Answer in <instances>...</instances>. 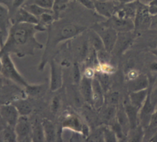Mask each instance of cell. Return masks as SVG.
Returning <instances> with one entry per match:
<instances>
[{"instance_id":"cell-1","label":"cell","mask_w":157,"mask_h":142,"mask_svg":"<svg viewBox=\"0 0 157 142\" xmlns=\"http://www.w3.org/2000/svg\"><path fill=\"white\" fill-rule=\"evenodd\" d=\"M38 33L40 32L34 24H12L5 41L0 40V51L14 54L19 58L33 56L36 50L44 47L36 38Z\"/></svg>"},{"instance_id":"cell-2","label":"cell","mask_w":157,"mask_h":142,"mask_svg":"<svg viewBox=\"0 0 157 142\" xmlns=\"http://www.w3.org/2000/svg\"><path fill=\"white\" fill-rule=\"evenodd\" d=\"M86 30L87 27L85 25L74 19L59 18L55 21L47 30V40L38 67V71L42 72L44 70L50 58L53 57L55 50L60 43L71 41Z\"/></svg>"},{"instance_id":"cell-3","label":"cell","mask_w":157,"mask_h":142,"mask_svg":"<svg viewBox=\"0 0 157 142\" xmlns=\"http://www.w3.org/2000/svg\"><path fill=\"white\" fill-rule=\"evenodd\" d=\"M1 74L7 79L20 87H25L28 82L17 69L13 61L8 53H2V69Z\"/></svg>"},{"instance_id":"cell-4","label":"cell","mask_w":157,"mask_h":142,"mask_svg":"<svg viewBox=\"0 0 157 142\" xmlns=\"http://www.w3.org/2000/svg\"><path fill=\"white\" fill-rule=\"evenodd\" d=\"M71 41L73 54L76 59V61L78 63L85 61L92 49L89 41L87 31L73 38Z\"/></svg>"},{"instance_id":"cell-5","label":"cell","mask_w":157,"mask_h":142,"mask_svg":"<svg viewBox=\"0 0 157 142\" xmlns=\"http://www.w3.org/2000/svg\"><path fill=\"white\" fill-rule=\"evenodd\" d=\"M91 29L96 32L101 38L104 49L111 53L114 49L118 38V32L113 28L104 25L102 22L94 24Z\"/></svg>"},{"instance_id":"cell-6","label":"cell","mask_w":157,"mask_h":142,"mask_svg":"<svg viewBox=\"0 0 157 142\" xmlns=\"http://www.w3.org/2000/svg\"><path fill=\"white\" fill-rule=\"evenodd\" d=\"M50 68L49 90L54 93L62 88L64 84L63 66L52 57L48 61Z\"/></svg>"},{"instance_id":"cell-7","label":"cell","mask_w":157,"mask_h":142,"mask_svg":"<svg viewBox=\"0 0 157 142\" xmlns=\"http://www.w3.org/2000/svg\"><path fill=\"white\" fill-rule=\"evenodd\" d=\"M32 125L28 116L20 115L14 127L17 141H32Z\"/></svg>"},{"instance_id":"cell-8","label":"cell","mask_w":157,"mask_h":142,"mask_svg":"<svg viewBox=\"0 0 157 142\" xmlns=\"http://www.w3.org/2000/svg\"><path fill=\"white\" fill-rule=\"evenodd\" d=\"M152 22V17L148 12V6L144 5L139 2L137 13L134 20V31H142L150 28Z\"/></svg>"},{"instance_id":"cell-9","label":"cell","mask_w":157,"mask_h":142,"mask_svg":"<svg viewBox=\"0 0 157 142\" xmlns=\"http://www.w3.org/2000/svg\"><path fill=\"white\" fill-rule=\"evenodd\" d=\"M121 5L117 0H94V10L107 19L114 15Z\"/></svg>"},{"instance_id":"cell-10","label":"cell","mask_w":157,"mask_h":142,"mask_svg":"<svg viewBox=\"0 0 157 142\" xmlns=\"http://www.w3.org/2000/svg\"><path fill=\"white\" fill-rule=\"evenodd\" d=\"M85 123L76 113L67 112L64 115L60 126L63 130L68 129L72 132H80L82 134L83 128Z\"/></svg>"},{"instance_id":"cell-11","label":"cell","mask_w":157,"mask_h":142,"mask_svg":"<svg viewBox=\"0 0 157 142\" xmlns=\"http://www.w3.org/2000/svg\"><path fill=\"white\" fill-rule=\"evenodd\" d=\"M104 25L110 27L118 33L128 32L134 30V22L132 19H120L113 15L106 21L102 22Z\"/></svg>"},{"instance_id":"cell-12","label":"cell","mask_w":157,"mask_h":142,"mask_svg":"<svg viewBox=\"0 0 157 142\" xmlns=\"http://www.w3.org/2000/svg\"><path fill=\"white\" fill-rule=\"evenodd\" d=\"M0 115L7 126L15 127L20 115L12 103L0 104Z\"/></svg>"},{"instance_id":"cell-13","label":"cell","mask_w":157,"mask_h":142,"mask_svg":"<svg viewBox=\"0 0 157 142\" xmlns=\"http://www.w3.org/2000/svg\"><path fill=\"white\" fill-rule=\"evenodd\" d=\"M136 34L137 33L134 30L128 32L118 33V38L113 52L117 54H122L132 43L136 38Z\"/></svg>"},{"instance_id":"cell-14","label":"cell","mask_w":157,"mask_h":142,"mask_svg":"<svg viewBox=\"0 0 157 142\" xmlns=\"http://www.w3.org/2000/svg\"><path fill=\"white\" fill-rule=\"evenodd\" d=\"M155 109L156 108L152 104L149 93H148L147 98L144 101V104L143 105L142 107L139 110V124L144 128V130L147 128L148 125H149L151 115Z\"/></svg>"},{"instance_id":"cell-15","label":"cell","mask_w":157,"mask_h":142,"mask_svg":"<svg viewBox=\"0 0 157 142\" xmlns=\"http://www.w3.org/2000/svg\"><path fill=\"white\" fill-rule=\"evenodd\" d=\"M105 92L98 80L94 77L92 80V106L99 111L104 104Z\"/></svg>"},{"instance_id":"cell-16","label":"cell","mask_w":157,"mask_h":142,"mask_svg":"<svg viewBox=\"0 0 157 142\" xmlns=\"http://www.w3.org/2000/svg\"><path fill=\"white\" fill-rule=\"evenodd\" d=\"M118 106L104 104L102 107L98 111L101 124L109 126L117 119Z\"/></svg>"},{"instance_id":"cell-17","label":"cell","mask_w":157,"mask_h":142,"mask_svg":"<svg viewBox=\"0 0 157 142\" xmlns=\"http://www.w3.org/2000/svg\"><path fill=\"white\" fill-rule=\"evenodd\" d=\"M11 26L9 11L5 5L0 3V40L5 41Z\"/></svg>"},{"instance_id":"cell-18","label":"cell","mask_w":157,"mask_h":142,"mask_svg":"<svg viewBox=\"0 0 157 142\" xmlns=\"http://www.w3.org/2000/svg\"><path fill=\"white\" fill-rule=\"evenodd\" d=\"M124 108L127 115V117L129 122L130 131L134 129L139 125V109L136 108V106L132 105L130 102L128 98L125 99L123 103Z\"/></svg>"},{"instance_id":"cell-19","label":"cell","mask_w":157,"mask_h":142,"mask_svg":"<svg viewBox=\"0 0 157 142\" xmlns=\"http://www.w3.org/2000/svg\"><path fill=\"white\" fill-rule=\"evenodd\" d=\"M11 22L12 24L28 23L36 25L38 22V19L22 7L11 17Z\"/></svg>"},{"instance_id":"cell-20","label":"cell","mask_w":157,"mask_h":142,"mask_svg":"<svg viewBox=\"0 0 157 142\" xmlns=\"http://www.w3.org/2000/svg\"><path fill=\"white\" fill-rule=\"evenodd\" d=\"M78 85L73 84L67 87V93L69 100L76 108L81 109L86 104L80 91Z\"/></svg>"},{"instance_id":"cell-21","label":"cell","mask_w":157,"mask_h":142,"mask_svg":"<svg viewBox=\"0 0 157 142\" xmlns=\"http://www.w3.org/2000/svg\"><path fill=\"white\" fill-rule=\"evenodd\" d=\"M24 88V93L26 96L30 98L38 99L45 96L48 89V85L45 83L39 84H28Z\"/></svg>"},{"instance_id":"cell-22","label":"cell","mask_w":157,"mask_h":142,"mask_svg":"<svg viewBox=\"0 0 157 142\" xmlns=\"http://www.w3.org/2000/svg\"><path fill=\"white\" fill-rule=\"evenodd\" d=\"M92 80L82 76L81 81L78 84V87L85 103L91 106L92 104Z\"/></svg>"},{"instance_id":"cell-23","label":"cell","mask_w":157,"mask_h":142,"mask_svg":"<svg viewBox=\"0 0 157 142\" xmlns=\"http://www.w3.org/2000/svg\"><path fill=\"white\" fill-rule=\"evenodd\" d=\"M150 85V80L146 75H139L136 78L130 80L128 84V89L129 93L139 91L148 89Z\"/></svg>"},{"instance_id":"cell-24","label":"cell","mask_w":157,"mask_h":142,"mask_svg":"<svg viewBox=\"0 0 157 142\" xmlns=\"http://www.w3.org/2000/svg\"><path fill=\"white\" fill-rule=\"evenodd\" d=\"M12 103L15 106L21 116H29L33 111V105L31 101L25 97H19Z\"/></svg>"},{"instance_id":"cell-25","label":"cell","mask_w":157,"mask_h":142,"mask_svg":"<svg viewBox=\"0 0 157 142\" xmlns=\"http://www.w3.org/2000/svg\"><path fill=\"white\" fill-rule=\"evenodd\" d=\"M42 125L44 131L45 141H57L58 128L52 120L48 119L42 120Z\"/></svg>"},{"instance_id":"cell-26","label":"cell","mask_w":157,"mask_h":142,"mask_svg":"<svg viewBox=\"0 0 157 142\" xmlns=\"http://www.w3.org/2000/svg\"><path fill=\"white\" fill-rule=\"evenodd\" d=\"M149 90L150 87L141 91L130 92L128 93V98L132 105L140 110L147 98Z\"/></svg>"},{"instance_id":"cell-27","label":"cell","mask_w":157,"mask_h":142,"mask_svg":"<svg viewBox=\"0 0 157 142\" xmlns=\"http://www.w3.org/2000/svg\"><path fill=\"white\" fill-rule=\"evenodd\" d=\"M117 120L120 124L125 135L127 137L130 131V125L127 115L126 114L123 104L120 105H118V106L117 113Z\"/></svg>"},{"instance_id":"cell-28","label":"cell","mask_w":157,"mask_h":142,"mask_svg":"<svg viewBox=\"0 0 157 142\" xmlns=\"http://www.w3.org/2000/svg\"><path fill=\"white\" fill-rule=\"evenodd\" d=\"M32 141L43 142L45 141L44 131L42 125V120L36 119L32 123Z\"/></svg>"},{"instance_id":"cell-29","label":"cell","mask_w":157,"mask_h":142,"mask_svg":"<svg viewBox=\"0 0 157 142\" xmlns=\"http://www.w3.org/2000/svg\"><path fill=\"white\" fill-rule=\"evenodd\" d=\"M87 35L91 47L96 52L104 50L103 42L99 35L92 29L87 31Z\"/></svg>"},{"instance_id":"cell-30","label":"cell","mask_w":157,"mask_h":142,"mask_svg":"<svg viewBox=\"0 0 157 142\" xmlns=\"http://www.w3.org/2000/svg\"><path fill=\"white\" fill-rule=\"evenodd\" d=\"M27 0H0V3L5 5L9 11L11 17L22 8Z\"/></svg>"},{"instance_id":"cell-31","label":"cell","mask_w":157,"mask_h":142,"mask_svg":"<svg viewBox=\"0 0 157 142\" xmlns=\"http://www.w3.org/2000/svg\"><path fill=\"white\" fill-rule=\"evenodd\" d=\"M0 138L2 141L15 142L17 141V134L14 127L6 126L3 131L0 133Z\"/></svg>"},{"instance_id":"cell-32","label":"cell","mask_w":157,"mask_h":142,"mask_svg":"<svg viewBox=\"0 0 157 142\" xmlns=\"http://www.w3.org/2000/svg\"><path fill=\"white\" fill-rule=\"evenodd\" d=\"M144 135H145V130L144 128L139 124V125L137 128H136L134 129L130 130L129 131L128 136H130L128 137L130 140L128 141H141L144 138Z\"/></svg>"},{"instance_id":"cell-33","label":"cell","mask_w":157,"mask_h":142,"mask_svg":"<svg viewBox=\"0 0 157 142\" xmlns=\"http://www.w3.org/2000/svg\"><path fill=\"white\" fill-rule=\"evenodd\" d=\"M22 7L25 8L26 10H28L29 12H30L31 14L36 17L38 19L43 14L52 11V10L46 9V8L41 7L34 4H24Z\"/></svg>"},{"instance_id":"cell-34","label":"cell","mask_w":157,"mask_h":142,"mask_svg":"<svg viewBox=\"0 0 157 142\" xmlns=\"http://www.w3.org/2000/svg\"><path fill=\"white\" fill-rule=\"evenodd\" d=\"M87 141H104L103 134V124L91 129L89 136L87 137Z\"/></svg>"},{"instance_id":"cell-35","label":"cell","mask_w":157,"mask_h":142,"mask_svg":"<svg viewBox=\"0 0 157 142\" xmlns=\"http://www.w3.org/2000/svg\"><path fill=\"white\" fill-rule=\"evenodd\" d=\"M95 77L99 81L105 93L108 92L111 84V79L109 77V75L100 72H96Z\"/></svg>"},{"instance_id":"cell-36","label":"cell","mask_w":157,"mask_h":142,"mask_svg":"<svg viewBox=\"0 0 157 142\" xmlns=\"http://www.w3.org/2000/svg\"><path fill=\"white\" fill-rule=\"evenodd\" d=\"M120 95L117 91L107 92L104 97V104L118 106L119 105Z\"/></svg>"},{"instance_id":"cell-37","label":"cell","mask_w":157,"mask_h":142,"mask_svg":"<svg viewBox=\"0 0 157 142\" xmlns=\"http://www.w3.org/2000/svg\"><path fill=\"white\" fill-rule=\"evenodd\" d=\"M103 134L104 141L116 142L118 141L115 132L112 129L110 126L103 124Z\"/></svg>"},{"instance_id":"cell-38","label":"cell","mask_w":157,"mask_h":142,"mask_svg":"<svg viewBox=\"0 0 157 142\" xmlns=\"http://www.w3.org/2000/svg\"><path fill=\"white\" fill-rule=\"evenodd\" d=\"M61 106H62V101L59 96L56 95L52 97L50 103V112L53 115H57L59 112Z\"/></svg>"},{"instance_id":"cell-39","label":"cell","mask_w":157,"mask_h":142,"mask_svg":"<svg viewBox=\"0 0 157 142\" xmlns=\"http://www.w3.org/2000/svg\"><path fill=\"white\" fill-rule=\"evenodd\" d=\"M82 78V73L79 63L75 61L72 68V78L74 84L78 85L80 84Z\"/></svg>"},{"instance_id":"cell-40","label":"cell","mask_w":157,"mask_h":142,"mask_svg":"<svg viewBox=\"0 0 157 142\" xmlns=\"http://www.w3.org/2000/svg\"><path fill=\"white\" fill-rule=\"evenodd\" d=\"M25 4H34L46 9L52 10L54 5V0H27Z\"/></svg>"},{"instance_id":"cell-41","label":"cell","mask_w":157,"mask_h":142,"mask_svg":"<svg viewBox=\"0 0 157 142\" xmlns=\"http://www.w3.org/2000/svg\"><path fill=\"white\" fill-rule=\"evenodd\" d=\"M149 95L152 104L156 108L157 106V81L151 86H150Z\"/></svg>"},{"instance_id":"cell-42","label":"cell","mask_w":157,"mask_h":142,"mask_svg":"<svg viewBox=\"0 0 157 142\" xmlns=\"http://www.w3.org/2000/svg\"><path fill=\"white\" fill-rule=\"evenodd\" d=\"M95 73H96V70H95L94 68L91 66H87L85 68L82 76L88 78L93 79L95 76Z\"/></svg>"},{"instance_id":"cell-43","label":"cell","mask_w":157,"mask_h":142,"mask_svg":"<svg viewBox=\"0 0 157 142\" xmlns=\"http://www.w3.org/2000/svg\"><path fill=\"white\" fill-rule=\"evenodd\" d=\"M76 1L87 9L90 10H95L94 0H76Z\"/></svg>"},{"instance_id":"cell-44","label":"cell","mask_w":157,"mask_h":142,"mask_svg":"<svg viewBox=\"0 0 157 142\" xmlns=\"http://www.w3.org/2000/svg\"><path fill=\"white\" fill-rule=\"evenodd\" d=\"M148 12L152 17L157 16V6L149 5L148 6Z\"/></svg>"},{"instance_id":"cell-45","label":"cell","mask_w":157,"mask_h":142,"mask_svg":"<svg viewBox=\"0 0 157 142\" xmlns=\"http://www.w3.org/2000/svg\"><path fill=\"white\" fill-rule=\"evenodd\" d=\"M7 125L6 124V123L2 119L1 115H0V133H1L3 131V129L5 128V127Z\"/></svg>"},{"instance_id":"cell-46","label":"cell","mask_w":157,"mask_h":142,"mask_svg":"<svg viewBox=\"0 0 157 142\" xmlns=\"http://www.w3.org/2000/svg\"><path fill=\"white\" fill-rule=\"evenodd\" d=\"M155 17V19H152V22L151 24V26H150V28L152 29H157V16L156 17Z\"/></svg>"},{"instance_id":"cell-47","label":"cell","mask_w":157,"mask_h":142,"mask_svg":"<svg viewBox=\"0 0 157 142\" xmlns=\"http://www.w3.org/2000/svg\"><path fill=\"white\" fill-rule=\"evenodd\" d=\"M150 68L154 72H157V62H153L150 65Z\"/></svg>"},{"instance_id":"cell-48","label":"cell","mask_w":157,"mask_h":142,"mask_svg":"<svg viewBox=\"0 0 157 142\" xmlns=\"http://www.w3.org/2000/svg\"><path fill=\"white\" fill-rule=\"evenodd\" d=\"M117 1L119 2L122 5H125V4H128V3H130L138 1V0H117Z\"/></svg>"},{"instance_id":"cell-49","label":"cell","mask_w":157,"mask_h":142,"mask_svg":"<svg viewBox=\"0 0 157 142\" xmlns=\"http://www.w3.org/2000/svg\"><path fill=\"white\" fill-rule=\"evenodd\" d=\"M152 1L153 0H138V2L139 3L146 6H149V5L151 3Z\"/></svg>"},{"instance_id":"cell-50","label":"cell","mask_w":157,"mask_h":142,"mask_svg":"<svg viewBox=\"0 0 157 142\" xmlns=\"http://www.w3.org/2000/svg\"><path fill=\"white\" fill-rule=\"evenodd\" d=\"M4 85V82H3V80L2 78L0 77V93H2V89H3V87Z\"/></svg>"},{"instance_id":"cell-51","label":"cell","mask_w":157,"mask_h":142,"mask_svg":"<svg viewBox=\"0 0 157 142\" xmlns=\"http://www.w3.org/2000/svg\"><path fill=\"white\" fill-rule=\"evenodd\" d=\"M2 53L0 51V74L2 72Z\"/></svg>"},{"instance_id":"cell-52","label":"cell","mask_w":157,"mask_h":142,"mask_svg":"<svg viewBox=\"0 0 157 142\" xmlns=\"http://www.w3.org/2000/svg\"><path fill=\"white\" fill-rule=\"evenodd\" d=\"M151 53H152L153 55H155L157 57V48H155V49L151 50Z\"/></svg>"},{"instance_id":"cell-53","label":"cell","mask_w":157,"mask_h":142,"mask_svg":"<svg viewBox=\"0 0 157 142\" xmlns=\"http://www.w3.org/2000/svg\"><path fill=\"white\" fill-rule=\"evenodd\" d=\"M149 5H153V6H157V0H153L151 2V3Z\"/></svg>"},{"instance_id":"cell-54","label":"cell","mask_w":157,"mask_h":142,"mask_svg":"<svg viewBox=\"0 0 157 142\" xmlns=\"http://www.w3.org/2000/svg\"><path fill=\"white\" fill-rule=\"evenodd\" d=\"M156 108H157V106H156Z\"/></svg>"}]
</instances>
